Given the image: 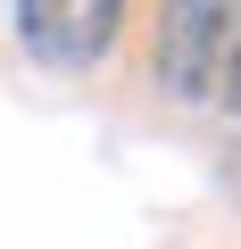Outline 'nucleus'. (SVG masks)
<instances>
[{
	"mask_svg": "<svg viewBox=\"0 0 241 249\" xmlns=\"http://www.w3.org/2000/svg\"><path fill=\"white\" fill-rule=\"evenodd\" d=\"M241 42V0H167L158 9V83L175 100H216Z\"/></svg>",
	"mask_w": 241,
	"mask_h": 249,
	"instance_id": "f257e3e1",
	"label": "nucleus"
},
{
	"mask_svg": "<svg viewBox=\"0 0 241 249\" xmlns=\"http://www.w3.org/2000/svg\"><path fill=\"white\" fill-rule=\"evenodd\" d=\"M125 0H17V34L42 67H92L116 42Z\"/></svg>",
	"mask_w": 241,
	"mask_h": 249,
	"instance_id": "f03ea898",
	"label": "nucleus"
},
{
	"mask_svg": "<svg viewBox=\"0 0 241 249\" xmlns=\"http://www.w3.org/2000/svg\"><path fill=\"white\" fill-rule=\"evenodd\" d=\"M224 100L241 108V42H233V67H224Z\"/></svg>",
	"mask_w": 241,
	"mask_h": 249,
	"instance_id": "7ed1b4c3",
	"label": "nucleus"
}]
</instances>
